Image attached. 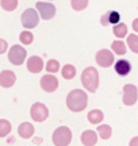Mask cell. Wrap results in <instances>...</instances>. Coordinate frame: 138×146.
Segmentation results:
<instances>
[{
    "instance_id": "1",
    "label": "cell",
    "mask_w": 138,
    "mask_h": 146,
    "mask_svg": "<svg viewBox=\"0 0 138 146\" xmlns=\"http://www.w3.org/2000/svg\"><path fill=\"white\" fill-rule=\"evenodd\" d=\"M87 103H88V96L81 89H73L66 96V106L73 112H80L85 110Z\"/></svg>"
},
{
    "instance_id": "2",
    "label": "cell",
    "mask_w": 138,
    "mask_h": 146,
    "mask_svg": "<svg viewBox=\"0 0 138 146\" xmlns=\"http://www.w3.org/2000/svg\"><path fill=\"white\" fill-rule=\"evenodd\" d=\"M81 83L84 85V88L90 92H96V89L99 87V73L95 68L84 69V72L81 74Z\"/></svg>"
},
{
    "instance_id": "3",
    "label": "cell",
    "mask_w": 138,
    "mask_h": 146,
    "mask_svg": "<svg viewBox=\"0 0 138 146\" xmlns=\"http://www.w3.org/2000/svg\"><path fill=\"white\" fill-rule=\"evenodd\" d=\"M53 143L56 146H68L72 141V131L68 127L61 126L53 133Z\"/></svg>"
},
{
    "instance_id": "4",
    "label": "cell",
    "mask_w": 138,
    "mask_h": 146,
    "mask_svg": "<svg viewBox=\"0 0 138 146\" xmlns=\"http://www.w3.org/2000/svg\"><path fill=\"white\" fill-rule=\"evenodd\" d=\"M26 54L27 52L25 47L19 46V45H14L10 49V52H8V60L14 65H22L25 62V60H26Z\"/></svg>"
},
{
    "instance_id": "5",
    "label": "cell",
    "mask_w": 138,
    "mask_h": 146,
    "mask_svg": "<svg viewBox=\"0 0 138 146\" xmlns=\"http://www.w3.org/2000/svg\"><path fill=\"white\" fill-rule=\"evenodd\" d=\"M21 21L25 29H34L39 22V16H38V12L34 8H29L22 14Z\"/></svg>"
},
{
    "instance_id": "6",
    "label": "cell",
    "mask_w": 138,
    "mask_h": 146,
    "mask_svg": "<svg viewBox=\"0 0 138 146\" xmlns=\"http://www.w3.org/2000/svg\"><path fill=\"white\" fill-rule=\"evenodd\" d=\"M30 116L35 122H43L49 116V110L48 107L42 103H35L33 104L31 110H30Z\"/></svg>"
},
{
    "instance_id": "7",
    "label": "cell",
    "mask_w": 138,
    "mask_h": 146,
    "mask_svg": "<svg viewBox=\"0 0 138 146\" xmlns=\"http://www.w3.org/2000/svg\"><path fill=\"white\" fill-rule=\"evenodd\" d=\"M138 99V89L133 84H126L123 87V103L126 106H133Z\"/></svg>"
},
{
    "instance_id": "8",
    "label": "cell",
    "mask_w": 138,
    "mask_h": 146,
    "mask_svg": "<svg viewBox=\"0 0 138 146\" xmlns=\"http://www.w3.org/2000/svg\"><path fill=\"white\" fill-rule=\"evenodd\" d=\"M96 62L99 66L102 68H108V66H111L112 62H114V54H112L110 50H107V49H102L99 52L96 53Z\"/></svg>"
},
{
    "instance_id": "9",
    "label": "cell",
    "mask_w": 138,
    "mask_h": 146,
    "mask_svg": "<svg viewBox=\"0 0 138 146\" xmlns=\"http://www.w3.org/2000/svg\"><path fill=\"white\" fill-rule=\"evenodd\" d=\"M35 7H37V10H38V12H39L41 18L45 19V21L52 19L54 16V14H56V7H54L53 4H50V3L38 1L37 4H35Z\"/></svg>"
},
{
    "instance_id": "10",
    "label": "cell",
    "mask_w": 138,
    "mask_h": 146,
    "mask_svg": "<svg viewBox=\"0 0 138 146\" xmlns=\"http://www.w3.org/2000/svg\"><path fill=\"white\" fill-rule=\"evenodd\" d=\"M58 87V80L53 74H46L41 78V88L46 92H54Z\"/></svg>"
},
{
    "instance_id": "11",
    "label": "cell",
    "mask_w": 138,
    "mask_h": 146,
    "mask_svg": "<svg viewBox=\"0 0 138 146\" xmlns=\"http://www.w3.org/2000/svg\"><path fill=\"white\" fill-rule=\"evenodd\" d=\"M16 81V76L12 70H3L0 73V85L3 88H10Z\"/></svg>"
},
{
    "instance_id": "12",
    "label": "cell",
    "mask_w": 138,
    "mask_h": 146,
    "mask_svg": "<svg viewBox=\"0 0 138 146\" xmlns=\"http://www.w3.org/2000/svg\"><path fill=\"white\" fill-rule=\"evenodd\" d=\"M42 68H43V61H42V58L41 57L33 56V57L29 58V61H27V69H29L31 73L41 72Z\"/></svg>"
},
{
    "instance_id": "13",
    "label": "cell",
    "mask_w": 138,
    "mask_h": 146,
    "mask_svg": "<svg viewBox=\"0 0 138 146\" xmlns=\"http://www.w3.org/2000/svg\"><path fill=\"white\" fill-rule=\"evenodd\" d=\"M119 19H121V15L118 14L117 11H108L107 14H104V15L102 16L100 23L103 26H107V25H118Z\"/></svg>"
},
{
    "instance_id": "14",
    "label": "cell",
    "mask_w": 138,
    "mask_h": 146,
    "mask_svg": "<svg viewBox=\"0 0 138 146\" xmlns=\"http://www.w3.org/2000/svg\"><path fill=\"white\" fill-rule=\"evenodd\" d=\"M81 142L84 146H95L98 142V135L95 131L92 130H85L81 134Z\"/></svg>"
},
{
    "instance_id": "15",
    "label": "cell",
    "mask_w": 138,
    "mask_h": 146,
    "mask_svg": "<svg viewBox=\"0 0 138 146\" xmlns=\"http://www.w3.org/2000/svg\"><path fill=\"white\" fill-rule=\"evenodd\" d=\"M115 72L119 76H127L129 73L131 72V65L127 60H119L115 64Z\"/></svg>"
},
{
    "instance_id": "16",
    "label": "cell",
    "mask_w": 138,
    "mask_h": 146,
    "mask_svg": "<svg viewBox=\"0 0 138 146\" xmlns=\"http://www.w3.org/2000/svg\"><path fill=\"white\" fill-rule=\"evenodd\" d=\"M18 133H19V135H21L22 138H25V139L31 138L33 134H34V126H33L31 123H29V122H23V123H21L19 127H18Z\"/></svg>"
},
{
    "instance_id": "17",
    "label": "cell",
    "mask_w": 138,
    "mask_h": 146,
    "mask_svg": "<svg viewBox=\"0 0 138 146\" xmlns=\"http://www.w3.org/2000/svg\"><path fill=\"white\" fill-rule=\"evenodd\" d=\"M104 118V115L102 112L100 110H92L90 111V114H88V120H90V123L92 125H98V123H100L102 120Z\"/></svg>"
},
{
    "instance_id": "18",
    "label": "cell",
    "mask_w": 138,
    "mask_h": 146,
    "mask_svg": "<svg viewBox=\"0 0 138 146\" xmlns=\"http://www.w3.org/2000/svg\"><path fill=\"white\" fill-rule=\"evenodd\" d=\"M114 35L117 36V38H125V36L127 35V26L125 25V23H118L114 26Z\"/></svg>"
},
{
    "instance_id": "19",
    "label": "cell",
    "mask_w": 138,
    "mask_h": 146,
    "mask_svg": "<svg viewBox=\"0 0 138 146\" xmlns=\"http://www.w3.org/2000/svg\"><path fill=\"white\" fill-rule=\"evenodd\" d=\"M61 74H62V77L65 80H70V78H73L76 76V68H74L73 65H65L64 68H62Z\"/></svg>"
},
{
    "instance_id": "20",
    "label": "cell",
    "mask_w": 138,
    "mask_h": 146,
    "mask_svg": "<svg viewBox=\"0 0 138 146\" xmlns=\"http://www.w3.org/2000/svg\"><path fill=\"white\" fill-rule=\"evenodd\" d=\"M111 49L117 53L118 56L126 54V46H125V43H123L122 41H114L112 42V45H111Z\"/></svg>"
},
{
    "instance_id": "21",
    "label": "cell",
    "mask_w": 138,
    "mask_h": 146,
    "mask_svg": "<svg viewBox=\"0 0 138 146\" xmlns=\"http://www.w3.org/2000/svg\"><path fill=\"white\" fill-rule=\"evenodd\" d=\"M98 133H99V135L103 138V139H108L110 137H111V126H108V125H102L98 127Z\"/></svg>"
},
{
    "instance_id": "22",
    "label": "cell",
    "mask_w": 138,
    "mask_h": 146,
    "mask_svg": "<svg viewBox=\"0 0 138 146\" xmlns=\"http://www.w3.org/2000/svg\"><path fill=\"white\" fill-rule=\"evenodd\" d=\"M70 5L74 11H83L88 5V0H70Z\"/></svg>"
},
{
    "instance_id": "23",
    "label": "cell",
    "mask_w": 138,
    "mask_h": 146,
    "mask_svg": "<svg viewBox=\"0 0 138 146\" xmlns=\"http://www.w3.org/2000/svg\"><path fill=\"white\" fill-rule=\"evenodd\" d=\"M127 45L134 53H138V35L130 34L127 36Z\"/></svg>"
},
{
    "instance_id": "24",
    "label": "cell",
    "mask_w": 138,
    "mask_h": 146,
    "mask_svg": "<svg viewBox=\"0 0 138 146\" xmlns=\"http://www.w3.org/2000/svg\"><path fill=\"white\" fill-rule=\"evenodd\" d=\"M0 4L5 11H14L18 7V0H1Z\"/></svg>"
},
{
    "instance_id": "25",
    "label": "cell",
    "mask_w": 138,
    "mask_h": 146,
    "mask_svg": "<svg viewBox=\"0 0 138 146\" xmlns=\"http://www.w3.org/2000/svg\"><path fill=\"white\" fill-rule=\"evenodd\" d=\"M11 131V123L8 120L1 119L0 120V137H5Z\"/></svg>"
},
{
    "instance_id": "26",
    "label": "cell",
    "mask_w": 138,
    "mask_h": 146,
    "mask_svg": "<svg viewBox=\"0 0 138 146\" xmlns=\"http://www.w3.org/2000/svg\"><path fill=\"white\" fill-rule=\"evenodd\" d=\"M33 39H34V36L30 31H22L21 35H19V41L23 43V45H30L33 43Z\"/></svg>"
},
{
    "instance_id": "27",
    "label": "cell",
    "mask_w": 138,
    "mask_h": 146,
    "mask_svg": "<svg viewBox=\"0 0 138 146\" xmlns=\"http://www.w3.org/2000/svg\"><path fill=\"white\" fill-rule=\"evenodd\" d=\"M58 69H60V62L56 61V60H50L48 62V65H46V70H48L50 74L58 72Z\"/></svg>"
},
{
    "instance_id": "28",
    "label": "cell",
    "mask_w": 138,
    "mask_h": 146,
    "mask_svg": "<svg viewBox=\"0 0 138 146\" xmlns=\"http://www.w3.org/2000/svg\"><path fill=\"white\" fill-rule=\"evenodd\" d=\"M129 146H138V137H134L133 139L130 141V143H129Z\"/></svg>"
},
{
    "instance_id": "29",
    "label": "cell",
    "mask_w": 138,
    "mask_h": 146,
    "mask_svg": "<svg viewBox=\"0 0 138 146\" xmlns=\"http://www.w3.org/2000/svg\"><path fill=\"white\" fill-rule=\"evenodd\" d=\"M133 29H134V31L138 33V19H134L133 22Z\"/></svg>"
},
{
    "instance_id": "30",
    "label": "cell",
    "mask_w": 138,
    "mask_h": 146,
    "mask_svg": "<svg viewBox=\"0 0 138 146\" xmlns=\"http://www.w3.org/2000/svg\"><path fill=\"white\" fill-rule=\"evenodd\" d=\"M5 46H7V45H5V42L1 41V50H0V53H4L5 52Z\"/></svg>"
}]
</instances>
